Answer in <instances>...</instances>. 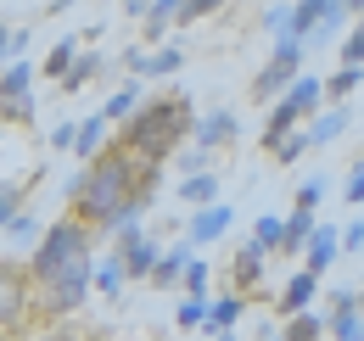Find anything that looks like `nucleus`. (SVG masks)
Listing matches in <instances>:
<instances>
[{
	"mask_svg": "<svg viewBox=\"0 0 364 341\" xmlns=\"http://www.w3.org/2000/svg\"><path fill=\"white\" fill-rule=\"evenodd\" d=\"M241 313H247V297H241V291H230V297H208V308H202V325H196V330H208V336L235 330V325H241Z\"/></svg>",
	"mask_w": 364,
	"mask_h": 341,
	"instance_id": "11",
	"label": "nucleus"
},
{
	"mask_svg": "<svg viewBox=\"0 0 364 341\" xmlns=\"http://www.w3.org/2000/svg\"><path fill=\"white\" fill-rule=\"evenodd\" d=\"M342 28H348V11H342V0H336V6H331V11H325V17L314 23V34H309L303 45H331L336 34H342Z\"/></svg>",
	"mask_w": 364,
	"mask_h": 341,
	"instance_id": "30",
	"label": "nucleus"
},
{
	"mask_svg": "<svg viewBox=\"0 0 364 341\" xmlns=\"http://www.w3.org/2000/svg\"><path fill=\"white\" fill-rule=\"evenodd\" d=\"M235 134H241V118H235L230 107H213V112H202V118L191 124V140H196L202 151H219V146H235Z\"/></svg>",
	"mask_w": 364,
	"mask_h": 341,
	"instance_id": "9",
	"label": "nucleus"
},
{
	"mask_svg": "<svg viewBox=\"0 0 364 341\" xmlns=\"http://www.w3.org/2000/svg\"><path fill=\"white\" fill-rule=\"evenodd\" d=\"M90 269H95V257L90 252H79L50 286H34L40 291V313H50V319H68V313H79L85 308V297H90Z\"/></svg>",
	"mask_w": 364,
	"mask_h": 341,
	"instance_id": "4",
	"label": "nucleus"
},
{
	"mask_svg": "<svg viewBox=\"0 0 364 341\" xmlns=\"http://www.w3.org/2000/svg\"><path fill=\"white\" fill-rule=\"evenodd\" d=\"M146 6H151V0H118V11H124V17H146Z\"/></svg>",
	"mask_w": 364,
	"mask_h": 341,
	"instance_id": "44",
	"label": "nucleus"
},
{
	"mask_svg": "<svg viewBox=\"0 0 364 341\" xmlns=\"http://www.w3.org/2000/svg\"><path fill=\"white\" fill-rule=\"evenodd\" d=\"M40 229H46V224H40V218H34V213H11V224H6L0 235L11 241V252H28V247L40 241Z\"/></svg>",
	"mask_w": 364,
	"mask_h": 341,
	"instance_id": "26",
	"label": "nucleus"
},
{
	"mask_svg": "<svg viewBox=\"0 0 364 341\" xmlns=\"http://www.w3.org/2000/svg\"><path fill=\"white\" fill-rule=\"evenodd\" d=\"M101 67H107V56H101V50H85V45H79V50H73V62H68V73L56 79V90H62V95H79V90L90 85Z\"/></svg>",
	"mask_w": 364,
	"mask_h": 341,
	"instance_id": "14",
	"label": "nucleus"
},
{
	"mask_svg": "<svg viewBox=\"0 0 364 341\" xmlns=\"http://www.w3.org/2000/svg\"><path fill=\"white\" fill-rule=\"evenodd\" d=\"M34 79H40V67L28 56H11L0 67V118L6 124H34Z\"/></svg>",
	"mask_w": 364,
	"mask_h": 341,
	"instance_id": "6",
	"label": "nucleus"
},
{
	"mask_svg": "<svg viewBox=\"0 0 364 341\" xmlns=\"http://www.w3.org/2000/svg\"><path fill=\"white\" fill-rule=\"evenodd\" d=\"M342 11H348V17H359V11H364V0H342Z\"/></svg>",
	"mask_w": 364,
	"mask_h": 341,
	"instance_id": "46",
	"label": "nucleus"
},
{
	"mask_svg": "<svg viewBox=\"0 0 364 341\" xmlns=\"http://www.w3.org/2000/svg\"><path fill=\"white\" fill-rule=\"evenodd\" d=\"M331 263H336V224H314V235L303 241V269L325 274Z\"/></svg>",
	"mask_w": 364,
	"mask_h": 341,
	"instance_id": "15",
	"label": "nucleus"
},
{
	"mask_svg": "<svg viewBox=\"0 0 364 341\" xmlns=\"http://www.w3.org/2000/svg\"><path fill=\"white\" fill-rule=\"evenodd\" d=\"M286 11H291V6H269V11H264V28H269V34H286Z\"/></svg>",
	"mask_w": 364,
	"mask_h": 341,
	"instance_id": "42",
	"label": "nucleus"
},
{
	"mask_svg": "<svg viewBox=\"0 0 364 341\" xmlns=\"http://www.w3.org/2000/svg\"><path fill=\"white\" fill-rule=\"evenodd\" d=\"M303 56H309V45H303V40H291V34H274L269 62L252 73V101H258V107H269L274 95H280V90H286L297 73H303Z\"/></svg>",
	"mask_w": 364,
	"mask_h": 341,
	"instance_id": "5",
	"label": "nucleus"
},
{
	"mask_svg": "<svg viewBox=\"0 0 364 341\" xmlns=\"http://www.w3.org/2000/svg\"><path fill=\"white\" fill-rule=\"evenodd\" d=\"M107 118H101V112H90V118H79V129H73V157H79V163H90L95 151H101V146H107Z\"/></svg>",
	"mask_w": 364,
	"mask_h": 341,
	"instance_id": "19",
	"label": "nucleus"
},
{
	"mask_svg": "<svg viewBox=\"0 0 364 341\" xmlns=\"http://www.w3.org/2000/svg\"><path fill=\"white\" fill-rule=\"evenodd\" d=\"M124 286H129V280H124V269H118V257H107V263H95L90 269V291H101V297H124Z\"/></svg>",
	"mask_w": 364,
	"mask_h": 341,
	"instance_id": "27",
	"label": "nucleus"
},
{
	"mask_svg": "<svg viewBox=\"0 0 364 341\" xmlns=\"http://www.w3.org/2000/svg\"><path fill=\"white\" fill-rule=\"evenodd\" d=\"M73 129L79 124H56L50 129V151H73Z\"/></svg>",
	"mask_w": 364,
	"mask_h": 341,
	"instance_id": "41",
	"label": "nucleus"
},
{
	"mask_svg": "<svg viewBox=\"0 0 364 341\" xmlns=\"http://www.w3.org/2000/svg\"><path fill=\"white\" fill-rule=\"evenodd\" d=\"M359 79H364V67H336L331 79H319V95H325V107H342V101L359 90Z\"/></svg>",
	"mask_w": 364,
	"mask_h": 341,
	"instance_id": "23",
	"label": "nucleus"
},
{
	"mask_svg": "<svg viewBox=\"0 0 364 341\" xmlns=\"http://www.w3.org/2000/svg\"><path fill=\"white\" fill-rule=\"evenodd\" d=\"M364 252V218H353L348 229H336V257H353Z\"/></svg>",
	"mask_w": 364,
	"mask_h": 341,
	"instance_id": "37",
	"label": "nucleus"
},
{
	"mask_svg": "<svg viewBox=\"0 0 364 341\" xmlns=\"http://www.w3.org/2000/svg\"><path fill=\"white\" fill-rule=\"evenodd\" d=\"M280 101H286V107L297 112V124H309L319 107H325V95H319V79H314V73H297L291 85L280 90Z\"/></svg>",
	"mask_w": 364,
	"mask_h": 341,
	"instance_id": "13",
	"label": "nucleus"
},
{
	"mask_svg": "<svg viewBox=\"0 0 364 341\" xmlns=\"http://www.w3.org/2000/svg\"><path fill=\"white\" fill-rule=\"evenodd\" d=\"M73 50H79V40H73V34H68V40H56L46 50V62H40V73H46V79H62V73H68V62H73Z\"/></svg>",
	"mask_w": 364,
	"mask_h": 341,
	"instance_id": "31",
	"label": "nucleus"
},
{
	"mask_svg": "<svg viewBox=\"0 0 364 341\" xmlns=\"http://www.w3.org/2000/svg\"><path fill=\"white\" fill-rule=\"evenodd\" d=\"M314 213H303V207H291V218H280V247L274 252H286V257H303V241L314 235Z\"/></svg>",
	"mask_w": 364,
	"mask_h": 341,
	"instance_id": "17",
	"label": "nucleus"
},
{
	"mask_svg": "<svg viewBox=\"0 0 364 341\" xmlns=\"http://www.w3.org/2000/svg\"><path fill=\"white\" fill-rule=\"evenodd\" d=\"M208 157H213V151H202V146L191 140V146H180V151H174L168 163H174L180 173H208Z\"/></svg>",
	"mask_w": 364,
	"mask_h": 341,
	"instance_id": "34",
	"label": "nucleus"
},
{
	"mask_svg": "<svg viewBox=\"0 0 364 341\" xmlns=\"http://www.w3.org/2000/svg\"><path fill=\"white\" fill-rule=\"evenodd\" d=\"M191 124H196V112H191L185 95H151V101H140L135 112L118 124V146L168 168V157L180 151V140H191Z\"/></svg>",
	"mask_w": 364,
	"mask_h": 341,
	"instance_id": "2",
	"label": "nucleus"
},
{
	"mask_svg": "<svg viewBox=\"0 0 364 341\" xmlns=\"http://www.w3.org/2000/svg\"><path fill=\"white\" fill-rule=\"evenodd\" d=\"M325 336H331V341H364V313H359V308H331Z\"/></svg>",
	"mask_w": 364,
	"mask_h": 341,
	"instance_id": "24",
	"label": "nucleus"
},
{
	"mask_svg": "<svg viewBox=\"0 0 364 341\" xmlns=\"http://www.w3.org/2000/svg\"><path fill=\"white\" fill-rule=\"evenodd\" d=\"M79 252H90V229H85L79 218L46 224V229H40V241L28 247V269H23V274H28L34 286H50V280H56V274H62Z\"/></svg>",
	"mask_w": 364,
	"mask_h": 341,
	"instance_id": "3",
	"label": "nucleus"
},
{
	"mask_svg": "<svg viewBox=\"0 0 364 341\" xmlns=\"http://www.w3.org/2000/svg\"><path fill=\"white\" fill-rule=\"evenodd\" d=\"M230 207L225 202H208V207H196V218H191V224H185V241H191V247H208V241H219V235H225L230 229Z\"/></svg>",
	"mask_w": 364,
	"mask_h": 341,
	"instance_id": "10",
	"label": "nucleus"
},
{
	"mask_svg": "<svg viewBox=\"0 0 364 341\" xmlns=\"http://www.w3.org/2000/svg\"><path fill=\"white\" fill-rule=\"evenodd\" d=\"M225 0H174V28H191V23H202V17H213Z\"/></svg>",
	"mask_w": 364,
	"mask_h": 341,
	"instance_id": "33",
	"label": "nucleus"
},
{
	"mask_svg": "<svg viewBox=\"0 0 364 341\" xmlns=\"http://www.w3.org/2000/svg\"><path fill=\"white\" fill-rule=\"evenodd\" d=\"M140 101H146V85H140L135 73H129L124 85H118V90H112V95H107V107H101V118H107V124H124V118L135 112Z\"/></svg>",
	"mask_w": 364,
	"mask_h": 341,
	"instance_id": "18",
	"label": "nucleus"
},
{
	"mask_svg": "<svg viewBox=\"0 0 364 341\" xmlns=\"http://www.w3.org/2000/svg\"><path fill=\"white\" fill-rule=\"evenodd\" d=\"M314 297H319V274L297 269V274L286 280V291H280V319H286V313H303V308H314Z\"/></svg>",
	"mask_w": 364,
	"mask_h": 341,
	"instance_id": "16",
	"label": "nucleus"
},
{
	"mask_svg": "<svg viewBox=\"0 0 364 341\" xmlns=\"http://www.w3.org/2000/svg\"><path fill=\"white\" fill-rule=\"evenodd\" d=\"M196 252L191 241H180V247H168V252H157V263H151V286H180V269H185V257Z\"/></svg>",
	"mask_w": 364,
	"mask_h": 341,
	"instance_id": "21",
	"label": "nucleus"
},
{
	"mask_svg": "<svg viewBox=\"0 0 364 341\" xmlns=\"http://www.w3.org/2000/svg\"><path fill=\"white\" fill-rule=\"evenodd\" d=\"M348 124H353V107L342 101V107H319L303 129H309V146H331V140H342V134H348Z\"/></svg>",
	"mask_w": 364,
	"mask_h": 341,
	"instance_id": "12",
	"label": "nucleus"
},
{
	"mask_svg": "<svg viewBox=\"0 0 364 341\" xmlns=\"http://www.w3.org/2000/svg\"><path fill=\"white\" fill-rule=\"evenodd\" d=\"M319 336H325V319H319L314 308L286 313V330H280V341H319Z\"/></svg>",
	"mask_w": 364,
	"mask_h": 341,
	"instance_id": "25",
	"label": "nucleus"
},
{
	"mask_svg": "<svg viewBox=\"0 0 364 341\" xmlns=\"http://www.w3.org/2000/svg\"><path fill=\"white\" fill-rule=\"evenodd\" d=\"M174 190H180V202H191V207L225 202V196H219V179H213V168H208V173H185V185H174Z\"/></svg>",
	"mask_w": 364,
	"mask_h": 341,
	"instance_id": "22",
	"label": "nucleus"
},
{
	"mask_svg": "<svg viewBox=\"0 0 364 341\" xmlns=\"http://www.w3.org/2000/svg\"><path fill=\"white\" fill-rule=\"evenodd\" d=\"M180 291L185 297H208V263H202L196 252L185 257V269H180Z\"/></svg>",
	"mask_w": 364,
	"mask_h": 341,
	"instance_id": "32",
	"label": "nucleus"
},
{
	"mask_svg": "<svg viewBox=\"0 0 364 341\" xmlns=\"http://www.w3.org/2000/svg\"><path fill=\"white\" fill-rule=\"evenodd\" d=\"M336 56H342V67H364V11L353 17V28L342 34V45H336Z\"/></svg>",
	"mask_w": 364,
	"mask_h": 341,
	"instance_id": "29",
	"label": "nucleus"
},
{
	"mask_svg": "<svg viewBox=\"0 0 364 341\" xmlns=\"http://www.w3.org/2000/svg\"><path fill=\"white\" fill-rule=\"evenodd\" d=\"M112 257H118L124 280H146L151 263H157V241H151L140 224H118V229H112Z\"/></svg>",
	"mask_w": 364,
	"mask_h": 341,
	"instance_id": "7",
	"label": "nucleus"
},
{
	"mask_svg": "<svg viewBox=\"0 0 364 341\" xmlns=\"http://www.w3.org/2000/svg\"><path fill=\"white\" fill-rule=\"evenodd\" d=\"M107 6H118V0H107Z\"/></svg>",
	"mask_w": 364,
	"mask_h": 341,
	"instance_id": "50",
	"label": "nucleus"
},
{
	"mask_svg": "<svg viewBox=\"0 0 364 341\" xmlns=\"http://www.w3.org/2000/svg\"><path fill=\"white\" fill-rule=\"evenodd\" d=\"M213 341H241V336H235V330H219V336H213Z\"/></svg>",
	"mask_w": 364,
	"mask_h": 341,
	"instance_id": "47",
	"label": "nucleus"
},
{
	"mask_svg": "<svg viewBox=\"0 0 364 341\" xmlns=\"http://www.w3.org/2000/svg\"><path fill=\"white\" fill-rule=\"evenodd\" d=\"M264 151H269L274 163H297V157H309L314 146H309V129L297 124V129H286V134H269V140H264Z\"/></svg>",
	"mask_w": 364,
	"mask_h": 341,
	"instance_id": "20",
	"label": "nucleus"
},
{
	"mask_svg": "<svg viewBox=\"0 0 364 341\" xmlns=\"http://www.w3.org/2000/svg\"><path fill=\"white\" fill-rule=\"evenodd\" d=\"M264 341H280V330H269V336H264Z\"/></svg>",
	"mask_w": 364,
	"mask_h": 341,
	"instance_id": "48",
	"label": "nucleus"
},
{
	"mask_svg": "<svg viewBox=\"0 0 364 341\" xmlns=\"http://www.w3.org/2000/svg\"><path fill=\"white\" fill-rule=\"evenodd\" d=\"M252 247H258V252H274V247H280V218H258V224H252Z\"/></svg>",
	"mask_w": 364,
	"mask_h": 341,
	"instance_id": "36",
	"label": "nucleus"
},
{
	"mask_svg": "<svg viewBox=\"0 0 364 341\" xmlns=\"http://www.w3.org/2000/svg\"><path fill=\"white\" fill-rule=\"evenodd\" d=\"M359 313H364V286H359Z\"/></svg>",
	"mask_w": 364,
	"mask_h": 341,
	"instance_id": "49",
	"label": "nucleus"
},
{
	"mask_svg": "<svg viewBox=\"0 0 364 341\" xmlns=\"http://www.w3.org/2000/svg\"><path fill=\"white\" fill-rule=\"evenodd\" d=\"M325 185H331V179H303V185H297V196H291V207L314 213V207H319V196H325Z\"/></svg>",
	"mask_w": 364,
	"mask_h": 341,
	"instance_id": "38",
	"label": "nucleus"
},
{
	"mask_svg": "<svg viewBox=\"0 0 364 341\" xmlns=\"http://www.w3.org/2000/svg\"><path fill=\"white\" fill-rule=\"evenodd\" d=\"M28 313H34V280L17 263H0V330L23 325Z\"/></svg>",
	"mask_w": 364,
	"mask_h": 341,
	"instance_id": "8",
	"label": "nucleus"
},
{
	"mask_svg": "<svg viewBox=\"0 0 364 341\" xmlns=\"http://www.w3.org/2000/svg\"><path fill=\"white\" fill-rule=\"evenodd\" d=\"M23 202H28V185H0V229L11 224V213H23Z\"/></svg>",
	"mask_w": 364,
	"mask_h": 341,
	"instance_id": "35",
	"label": "nucleus"
},
{
	"mask_svg": "<svg viewBox=\"0 0 364 341\" xmlns=\"http://www.w3.org/2000/svg\"><path fill=\"white\" fill-rule=\"evenodd\" d=\"M11 62V23H0V67Z\"/></svg>",
	"mask_w": 364,
	"mask_h": 341,
	"instance_id": "43",
	"label": "nucleus"
},
{
	"mask_svg": "<svg viewBox=\"0 0 364 341\" xmlns=\"http://www.w3.org/2000/svg\"><path fill=\"white\" fill-rule=\"evenodd\" d=\"M163 163L124 151L118 140L101 146L85 168L68 179V218H79L85 229H118V224H140L151 207V185H157Z\"/></svg>",
	"mask_w": 364,
	"mask_h": 341,
	"instance_id": "1",
	"label": "nucleus"
},
{
	"mask_svg": "<svg viewBox=\"0 0 364 341\" xmlns=\"http://www.w3.org/2000/svg\"><path fill=\"white\" fill-rule=\"evenodd\" d=\"M40 341H79V336H73V330H62V325H56V330H46V336H40Z\"/></svg>",
	"mask_w": 364,
	"mask_h": 341,
	"instance_id": "45",
	"label": "nucleus"
},
{
	"mask_svg": "<svg viewBox=\"0 0 364 341\" xmlns=\"http://www.w3.org/2000/svg\"><path fill=\"white\" fill-rule=\"evenodd\" d=\"M202 308H208V297H185L180 313H174V325H180V330H196V325H202Z\"/></svg>",
	"mask_w": 364,
	"mask_h": 341,
	"instance_id": "39",
	"label": "nucleus"
},
{
	"mask_svg": "<svg viewBox=\"0 0 364 341\" xmlns=\"http://www.w3.org/2000/svg\"><path fill=\"white\" fill-rule=\"evenodd\" d=\"M230 280H235V286H241V291H247V286H258V280H264V252H258V247H252V241H247V247H241V252H235V274H230Z\"/></svg>",
	"mask_w": 364,
	"mask_h": 341,
	"instance_id": "28",
	"label": "nucleus"
},
{
	"mask_svg": "<svg viewBox=\"0 0 364 341\" xmlns=\"http://www.w3.org/2000/svg\"><path fill=\"white\" fill-rule=\"evenodd\" d=\"M342 202H353V207H364V163L353 173H348V185H342Z\"/></svg>",
	"mask_w": 364,
	"mask_h": 341,
	"instance_id": "40",
	"label": "nucleus"
}]
</instances>
